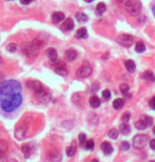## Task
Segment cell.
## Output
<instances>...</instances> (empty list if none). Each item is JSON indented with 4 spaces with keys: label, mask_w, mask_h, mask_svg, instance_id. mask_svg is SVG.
Instances as JSON below:
<instances>
[{
    "label": "cell",
    "mask_w": 155,
    "mask_h": 162,
    "mask_svg": "<svg viewBox=\"0 0 155 162\" xmlns=\"http://www.w3.org/2000/svg\"><path fill=\"white\" fill-rule=\"evenodd\" d=\"M78 139H79V142L80 143H85V139H87V136H85V134H79V136H78Z\"/></svg>",
    "instance_id": "38"
},
{
    "label": "cell",
    "mask_w": 155,
    "mask_h": 162,
    "mask_svg": "<svg viewBox=\"0 0 155 162\" xmlns=\"http://www.w3.org/2000/svg\"><path fill=\"white\" fill-rule=\"evenodd\" d=\"M0 148H1V150L4 153V152L8 150V144H6V142H4L3 140H0Z\"/></svg>",
    "instance_id": "37"
},
{
    "label": "cell",
    "mask_w": 155,
    "mask_h": 162,
    "mask_svg": "<svg viewBox=\"0 0 155 162\" xmlns=\"http://www.w3.org/2000/svg\"><path fill=\"white\" fill-rule=\"evenodd\" d=\"M75 150H76V148H75V143H73V145H72V146H69V148H67V155L69 157L73 156L74 154H75Z\"/></svg>",
    "instance_id": "27"
},
{
    "label": "cell",
    "mask_w": 155,
    "mask_h": 162,
    "mask_svg": "<svg viewBox=\"0 0 155 162\" xmlns=\"http://www.w3.org/2000/svg\"><path fill=\"white\" fill-rule=\"evenodd\" d=\"M48 158L50 160H52L53 162H60V160H61V156H60V154L57 150L50 152V153L48 154Z\"/></svg>",
    "instance_id": "11"
},
{
    "label": "cell",
    "mask_w": 155,
    "mask_h": 162,
    "mask_svg": "<svg viewBox=\"0 0 155 162\" xmlns=\"http://www.w3.org/2000/svg\"><path fill=\"white\" fill-rule=\"evenodd\" d=\"M125 9L131 16H138L141 12V4L137 0H129L125 4Z\"/></svg>",
    "instance_id": "3"
},
{
    "label": "cell",
    "mask_w": 155,
    "mask_h": 162,
    "mask_svg": "<svg viewBox=\"0 0 155 162\" xmlns=\"http://www.w3.org/2000/svg\"><path fill=\"white\" fill-rule=\"evenodd\" d=\"M26 86L29 87L30 90L34 91L35 93H37L38 91H40L41 89H43L40 82H39V81H37V80H30V81H28V82H26Z\"/></svg>",
    "instance_id": "8"
},
{
    "label": "cell",
    "mask_w": 155,
    "mask_h": 162,
    "mask_svg": "<svg viewBox=\"0 0 155 162\" xmlns=\"http://www.w3.org/2000/svg\"><path fill=\"white\" fill-rule=\"evenodd\" d=\"M65 19V14L61 13V12H55V13H53L52 15V20L54 22H59V21H62Z\"/></svg>",
    "instance_id": "14"
},
{
    "label": "cell",
    "mask_w": 155,
    "mask_h": 162,
    "mask_svg": "<svg viewBox=\"0 0 155 162\" xmlns=\"http://www.w3.org/2000/svg\"><path fill=\"white\" fill-rule=\"evenodd\" d=\"M116 1H117V3H119V4H123V5H125V4H126L129 0H116Z\"/></svg>",
    "instance_id": "42"
},
{
    "label": "cell",
    "mask_w": 155,
    "mask_h": 162,
    "mask_svg": "<svg viewBox=\"0 0 155 162\" xmlns=\"http://www.w3.org/2000/svg\"><path fill=\"white\" fill-rule=\"evenodd\" d=\"M135 127L138 128V130H146L147 127H148V124L141 119V120H138V121L135 122Z\"/></svg>",
    "instance_id": "22"
},
{
    "label": "cell",
    "mask_w": 155,
    "mask_h": 162,
    "mask_svg": "<svg viewBox=\"0 0 155 162\" xmlns=\"http://www.w3.org/2000/svg\"><path fill=\"white\" fill-rule=\"evenodd\" d=\"M75 17H76L77 21H79V22H85L88 20V17H87V15L85 13H77Z\"/></svg>",
    "instance_id": "25"
},
{
    "label": "cell",
    "mask_w": 155,
    "mask_h": 162,
    "mask_svg": "<svg viewBox=\"0 0 155 162\" xmlns=\"http://www.w3.org/2000/svg\"><path fill=\"white\" fill-rule=\"evenodd\" d=\"M130 118H131V115H130V113H129V112H126V113L123 115V118H121V119H123V122H129Z\"/></svg>",
    "instance_id": "35"
},
{
    "label": "cell",
    "mask_w": 155,
    "mask_h": 162,
    "mask_svg": "<svg viewBox=\"0 0 155 162\" xmlns=\"http://www.w3.org/2000/svg\"><path fill=\"white\" fill-rule=\"evenodd\" d=\"M2 58H1V57H0V64H1V63H2Z\"/></svg>",
    "instance_id": "47"
},
{
    "label": "cell",
    "mask_w": 155,
    "mask_h": 162,
    "mask_svg": "<svg viewBox=\"0 0 155 162\" xmlns=\"http://www.w3.org/2000/svg\"><path fill=\"white\" fill-rule=\"evenodd\" d=\"M32 1H34V0H20V2L22 3V4H30Z\"/></svg>",
    "instance_id": "41"
},
{
    "label": "cell",
    "mask_w": 155,
    "mask_h": 162,
    "mask_svg": "<svg viewBox=\"0 0 155 162\" xmlns=\"http://www.w3.org/2000/svg\"><path fill=\"white\" fill-rule=\"evenodd\" d=\"M10 162H18V161H16V160H11Z\"/></svg>",
    "instance_id": "48"
},
{
    "label": "cell",
    "mask_w": 155,
    "mask_h": 162,
    "mask_svg": "<svg viewBox=\"0 0 155 162\" xmlns=\"http://www.w3.org/2000/svg\"><path fill=\"white\" fill-rule=\"evenodd\" d=\"M21 150L23 152V155L25 158H29L30 157V154H31V148H30L29 144H23L21 146Z\"/></svg>",
    "instance_id": "24"
},
{
    "label": "cell",
    "mask_w": 155,
    "mask_h": 162,
    "mask_svg": "<svg viewBox=\"0 0 155 162\" xmlns=\"http://www.w3.org/2000/svg\"><path fill=\"white\" fill-rule=\"evenodd\" d=\"M90 105L94 108H97V107L100 105V99L97 97V96H92L90 98Z\"/></svg>",
    "instance_id": "15"
},
{
    "label": "cell",
    "mask_w": 155,
    "mask_h": 162,
    "mask_svg": "<svg viewBox=\"0 0 155 162\" xmlns=\"http://www.w3.org/2000/svg\"><path fill=\"white\" fill-rule=\"evenodd\" d=\"M129 85L126 83H123V84H120V86H119V90L120 92L123 93V94H127V93L129 92Z\"/></svg>",
    "instance_id": "29"
},
{
    "label": "cell",
    "mask_w": 155,
    "mask_h": 162,
    "mask_svg": "<svg viewBox=\"0 0 155 162\" xmlns=\"http://www.w3.org/2000/svg\"><path fill=\"white\" fill-rule=\"evenodd\" d=\"M143 120L145 122H146L147 124H148V126L152 124V122H153V119L151 118V117H149V116H143Z\"/></svg>",
    "instance_id": "32"
},
{
    "label": "cell",
    "mask_w": 155,
    "mask_h": 162,
    "mask_svg": "<svg viewBox=\"0 0 155 162\" xmlns=\"http://www.w3.org/2000/svg\"><path fill=\"white\" fill-rule=\"evenodd\" d=\"M148 139H149V137L146 136V135H137V136H135L133 138V146L135 148H138V150L143 148L147 145V143H148Z\"/></svg>",
    "instance_id": "5"
},
{
    "label": "cell",
    "mask_w": 155,
    "mask_h": 162,
    "mask_svg": "<svg viewBox=\"0 0 155 162\" xmlns=\"http://www.w3.org/2000/svg\"><path fill=\"white\" fill-rule=\"evenodd\" d=\"M150 148H152V150H155V139L150 141Z\"/></svg>",
    "instance_id": "40"
},
{
    "label": "cell",
    "mask_w": 155,
    "mask_h": 162,
    "mask_svg": "<svg viewBox=\"0 0 155 162\" xmlns=\"http://www.w3.org/2000/svg\"><path fill=\"white\" fill-rule=\"evenodd\" d=\"M135 51L137 53H143L146 51V45L143 43V42H137L136 46H135Z\"/></svg>",
    "instance_id": "26"
},
{
    "label": "cell",
    "mask_w": 155,
    "mask_h": 162,
    "mask_svg": "<svg viewBox=\"0 0 155 162\" xmlns=\"http://www.w3.org/2000/svg\"><path fill=\"white\" fill-rule=\"evenodd\" d=\"M91 162H99V161H98V160H95V159H94V160H92Z\"/></svg>",
    "instance_id": "45"
},
{
    "label": "cell",
    "mask_w": 155,
    "mask_h": 162,
    "mask_svg": "<svg viewBox=\"0 0 155 162\" xmlns=\"http://www.w3.org/2000/svg\"><path fill=\"white\" fill-rule=\"evenodd\" d=\"M47 55L48 57L50 58V60L52 62L57 60V52H56L55 49H53V47H50V49H47Z\"/></svg>",
    "instance_id": "13"
},
{
    "label": "cell",
    "mask_w": 155,
    "mask_h": 162,
    "mask_svg": "<svg viewBox=\"0 0 155 162\" xmlns=\"http://www.w3.org/2000/svg\"><path fill=\"white\" fill-rule=\"evenodd\" d=\"M55 72L58 74V75H61V76H67L68 75V72L65 67H61V69H56Z\"/></svg>",
    "instance_id": "30"
},
{
    "label": "cell",
    "mask_w": 155,
    "mask_h": 162,
    "mask_svg": "<svg viewBox=\"0 0 155 162\" xmlns=\"http://www.w3.org/2000/svg\"><path fill=\"white\" fill-rule=\"evenodd\" d=\"M120 148H121V150H129L130 143H129V142H127V141L121 142V145H120Z\"/></svg>",
    "instance_id": "33"
},
{
    "label": "cell",
    "mask_w": 155,
    "mask_h": 162,
    "mask_svg": "<svg viewBox=\"0 0 155 162\" xmlns=\"http://www.w3.org/2000/svg\"><path fill=\"white\" fill-rule=\"evenodd\" d=\"M2 155H3V152H2V150H1V148H0V157L2 156Z\"/></svg>",
    "instance_id": "44"
},
{
    "label": "cell",
    "mask_w": 155,
    "mask_h": 162,
    "mask_svg": "<svg viewBox=\"0 0 155 162\" xmlns=\"http://www.w3.org/2000/svg\"><path fill=\"white\" fill-rule=\"evenodd\" d=\"M94 148V141L93 140H89V141H87V143H85V148L87 150H93Z\"/></svg>",
    "instance_id": "34"
},
{
    "label": "cell",
    "mask_w": 155,
    "mask_h": 162,
    "mask_svg": "<svg viewBox=\"0 0 155 162\" xmlns=\"http://www.w3.org/2000/svg\"><path fill=\"white\" fill-rule=\"evenodd\" d=\"M26 134V126H19L15 130V137L17 140H22Z\"/></svg>",
    "instance_id": "9"
},
{
    "label": "cell",
    "mask_w": 155,
    "mask_h": 162,
    "mask_svg": "<svg viewBox=\"0 0 155 162\" xmlns=\"http://www.w3.org/2000/svg\"><path fill=\"white\" fill-rule=\"evenodd\" d=\"M117 42L123 47H130L132 44L134 43V38L131 35L123 34L117 37Z\"/></svg>",
    "instance_id": "4"
},
{
    "label": "cell",
    "mask_w": 155,
    "mask_h": 162,
    "mask_svg": "<svg viewBox=\"0 0 155 162\" xmlns=\"http://www.w3.org/2000/svg\"><path fill=\"white\" fill-rule=\"evenodd\" d=\"M65 57H67L68 60L73 61L77 57V53L74 49H68L67 52H65Z\"/></svg>",
    "instance_id": "19"
},
{
    "label": "cell",
    "mask_w": 155,
    "mask_h": 162,
    "mask_svg": "<svg viewBox=\"0 0 155 162\" xmlns=\"http://www.w3.org/2000/svg\"><path fill=\"white\" fill-rule=\"evenodd\" d=\"M22 103V96L20 94H16L12 98L8 99L6 101L1 102V110L6 113H12L15 110H17Z\"/></svg>",
    "instance_id": "2"
},
{
    "label": "cell",
    "mask_w": 155,
    "mask_h": 162,
    "mask_svg": "<svg viewBox=\"0 0 155 162\" xmlns=\"http://www.w3.org/2000/svg\"><path fill=\"white\" fill-rule=\"evenodd\" d=\"M119 130H120V133L123 134V135H129L131 133V127H130L129 124H127L126 122L123 123V124H120Z\"/></svg>",
    "instance_id": "17"
},
{
    "label": "cell",
    "mask_w": 155,
    "mask_h": 162,
    "mask_svg": "<svg viewBox=\"0 0 155 162\" xmlns=\"http://www.w3.org/2000/svg\"><path fill=\"white\" fill-rule=\"evenodd\" d=\"M105 10H107V6H105V3L100 2V3H98V4H97L96 12H97V14H98V15H101L103 13H105Z\"/></svg>",
    "instance_id": "23"
},
{
    "label": "cell",
    "mask_w": 155,
    "mask_h": 162,
    "mask_svg": "<svg viewBox=\"0 0 155 162\" xmlns=\"http://www.w3.org/2000/svg\"><path fill=\"white\" fill-rule=\"evenodd\" d=\"M21 93V84L16 80H6L0 83V103Z\"/></svg>",
    "instance_id": "1"
},
{
    "label": "cell",
    "mask_w": 155,
    "mask_h": 162,
    "mask_svg": "<svg viewBox=\"0 0 155 162\" xmlns=\"http://www.w3.org/2000/svg\"><path fill=\"white\" fill-rule=\"evenodd\" d=\"M91 73H92V67L88 62H85V64L81 65L76 71V75L80 77V78H87V77L91 75Z\"/></svg>",
    "instance_id": "6"
},
{
    "label": "cell",
    "mask_w": 155,
    "mask_h": 162,
    "mask_svg": "<svg viewBox=\"0 0 155 162\" xmlns=\"http://www.w3.org/2000/svg\"><path fill=\"white\" fill-rule=\"evenodd\" d=\"M76 37L78 38V39H85V38L88 37L87 29H85V27H80L76 33Z\"/></svg>",
    "instance_id": "16"
},
{
    "label": "cell",
    "mask_w": 155,
    "mask_h": 162,
    "mask_svg": "<svg viewBox=\"0 0 155 162\" xmlns=\"http://www.w3.org/2000/svg\"><path fill=\"white\" fill-rule=\"evenodd\" d=\"M103 97L105 100H109L110 99V97H111V93H110V91L105 90L103 92Z\"/></svg>",
    "instance_id": "36"
},
{
    "label": "cell",
    "mask_w": 155,
    "mask_h": 162,
    "mask_svg": "<svg viewBox=\"0 0 155 162\" xmlns=\"http://www.w3.org/2000/svg\"><path fill=\"white\" fill-rule=\"evenodd\" d=\"M108 135L111 139H116L117 137H118V130H116L115 128H112V130L109 132Z\"/></svg>",
    "instance_id": "28"
},
{
    "label": "cell",
    "mask_w": 155,
    "mask_h": 162,
    "mask_svg": "<svg viewBox=\"0 0 155 162\" xmlns=\"http://www.w3.org/2000/svg\"><path fill=\"white\" fill-rule=\"evenodd\" d=\"M143 78L147 81H153L154 80V75H153V73L151 71H147L143 74Z\"/></svg>",
    "instance_id": "20"
},
{
    "label": "cell",
    "mask_w": 155,
    "mask_h": 162,
    "mask_svg": "<svg viewBox=\"0 0 155 162\" xmlns=\"http://www.w3.org/2000/svg\"><path fill=\"white\" fill-rule=\"evenodd\" d=\"M153 133H154V134H155V126H154V127H153Z\"/></svg>",
    "instance_id": "49"
},
{
    "label": "cell",
    "mask_w": 155,
    "mask_h": 162,
    "mask_svg": "<svg viewBox=\"0 0 155 162\" xmlns=\"http://www.w3.org/2000/svg\"><path fill=\"white\" fill-rule=\"evenodd\" d=\"M74 29V21L73 19H71V18H68V19H65V21L63 23H62L61 25V30L62 31H72V30Z\"/></svg>",
    "instance_id": "10"
},
{
    "label": "cell",
    "mask_w": 155,
    "mask_h": 162,
    "mask_svg": "<svg viewBox=\"0 0 155 162\" xmlns=\"http://www.w3.org/2000/svg\"><path fill=\"white\" fill-rule=\"evenodd\" d=\"M123 106V99H115L114 101H113V107H114L115 110H120L121 107Z\"/></svg>",
    "instance_id": "21"
},
{
    "label": "cell",
    "mask_w": 155,
    "mask_h": 162,
    "mask_svg": "<svg viewBox=\"0 0 155 162\" xmlns=\"http://www.w3.org/2000/svg\"><path fill=\"white\" fill-rule=\"evenodd\" d=\"M85 2H89V3H90V2H93L94 0H85Z\"/></svg>",
    "instance_id": "43"
},
{
    "label": "cell",
    "mask_w": 155,
    "mask_h": 162,
    "mask_svg": "<svg viewBox=\"0 0 155 162\" xmlns=\"http://www.w3.org/2000/svg\"><path fill=\"white\" fill-rule=\"evenodd\" d=\"M16 49H17V45H16L15 43H10L9 45L6 46V49L11 53H14L15 51H16Z\"/></svg>",
    "instance_id": "31"
},
{
    "label": "cell",
    "mask_w": 155,
    "mask_h": 162,
    "mask_svg": "<svg viewBox=\"0 0 155 162\" xmlns=\"http://www.w3.org/2000/svg\"><path fill=\"white\" fill-rule=\"evenodd\" d=\"M36 95L38 96V99L40 100L41 102H43V103H47V102H49V101H50V99H51L50 94H49L47 91L44 90V89H41L40 91H38V92L36 93Z\"/></svg>",
    "instance_id": "7"
},
{
    "label": "cell",
    "mask_w": 155,
    "mask_h": 162,
    "mask_svg": "<svg viewBox=\"0 0 155 162\" xmlns=\"http://www.w3.org/2000/svg\"><path fill=\"white\" fill-rule=\"evenodd\" d=\"M153 14H154V16H155V6L153 8Z\"/></svg>",
    "instance_id": "46"
},
{
    "label": "cell",
    "mask_w": 155,
    "mask_h": 162,
    "mask_svg": "<svg viewBox=\"0 0 155 162\" xmlns=\"http://www.w3.org/2000/svg\"><path fill=\"white\" fill-rule=\"evenodd\" d=\"M149 162H155L154 160H151V161H149Z\"/></svg>",
    "instance_id": "50"
},
{
    "label": "cell",
    "mask_w": 155,
    "mask_h": 162,
    "mask_svg": "<svg viewBox=\"0 0 155 162\" xmlns=\"http://www.w3.org/2000/svg\"><path fill=\"white\" fill-rule=\"evenodd\" d=\"M125 65H126V69L129 71L130 73H133L136 69V65H135L134 61L133 60H127L125 62Z\"/></svg>",
    "instance_id": "18"
},
{
    "label": "cell",
    "mask_w": 155,
    "mask_h": 162,
    "mask_svg": "<svg viewBox=\"0 0 155 162\" xmlns=\"http://www.w3.org/2000/svg\"><path fill=\"white\" fill-rule=\"evenodd\" d=\"M150 107H151L152 110H155V97L151 99V101H150Z\"/></svg>",
    "instance_id": "39"
},
{
    "label": "cell",
    "mask_w": 155,
    "mask_h": 162,
    "mask_svg": "<svg viewBox=\"0 0 155 162\" xmlns=\"http://www.w3.org/2000/svg\"><path fill=\"white\" fill-rule=\"evenodd\" d=\"M100 148H101V150H103V152L105 155H110V154L113 153V148H112V145L110 144L109 142H103V143H101Z\"/></svg>",
    "instance_id": "12"
}]
</instances>
